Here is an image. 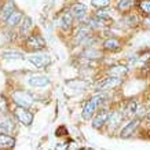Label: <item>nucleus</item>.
Listing matches in <instances>:
<instances>
[{
    "mask_svg": "<svg viewBox=\"0 0 150 150\" xmlns=\"http://www.w3.org/2000/svg\"><path fill=\"white\" fill-rule=\"evenodd\" d=\"M102 100H103V96H102V95L92 96L91 99L86 103L84 109H83V118H84V120H90V118L94 117V116H95V113L98 112L99 105L102 103Z\"/></svg>",
    "mask_w": 150,
    "mask_h": 150,
    "instance_id": "f257e3e1",
    "label": "nucleus"
},
{
    "mask_svg": "<svg viewBox=\"0 0 150 150\" xmlns=\"http://www.w3.org/2000/svg\"><path fill=\"white\" fill-rule=\"evenodd\" d=\"M13 99L18 106H22V108H29V106L33 103L32 94L28 92V91H15V92H13Z\"/></svg>",
    "mask_w": 150,
    "mask_h": 150,
    "instance_id": "f03ea898",
    "label": "nucleus"
},
{
    "mask_svg": "<svg viewBox=\"0 0 150 150\" xmlns=\"http://www.w3.org/2000/svg\"><path fill=\"white\" fill-rule=\"evenodd\" d=\"M14 114H15V117L18 118V121L23 125H30L33 121V113L32 112H29L28 108H22V106H17L15 110H14Z\"/></svg>",
    "mask_w": 150,
    "mask_h": 150,
    "instance_id": "7ed1b4c3",
    "label": "nucleus"
},
{
    "mask_svg": "<svg viewBox=\"0 0 150 150\" xmlns=\"http://www.w3.org/2000/svg\"><path fill=\"white\" fill-rule=\"evenodd\" d=\"M28 50L32 51H40L46 47V40L40 36V35H30L25 41Z\"/></svg>",
    "mask_w": 150,
    "mask_h": 150,
    "instance_id": "20e7f679",
    "label": "nucleus"
},
{
    "mask_svg": "<svg viewBox=\"0 0 150 150\" xmlns=\"http://www.w3.org/2000/svg\"><path fill=\"white\" fill-rule=\"evenodd\" d=\"M121 83H123V79L120 77H113V76H109V77L103 79L102 81H99L98 84H96V88L98 90H113V88H116V87L121 86Z\"/></svg>",
    "mask_w": 150,
    "mask_h": 150,
    "instance_id": "39448f33",
    "label": "nucleus"
},
{
    "mask_svg": "<svg viewBox=\"0 0 150 150\" xmlns=\"http://www.w3.org/2000/svg\"><path fill=\"white\" fill-rule=\"evenodd\" d=\"M110 114H112V112H109V110H106V109H102L100 112H98L96 116L94 117V120H92V127L96 128V129L102 128L105 124H108V121H109V118H110Z\"/></svg>",
    "mask_w": 150,
    "mask_h": 150,
    "instance_id": "423d86ee",
    "label": "nucleus"
},
{
    "mask_svg": "<svg viewBox=\"0 0 150 150\" xmlns=\"http://www.w3.org/2000/svg\"><path fill=\"white\" fill-rule=\"evenodd\" d=\"M29 62L37 69H44L46 66L51 64V58L48 55H43V54H36L29 57Z\"/></svg>",
    "mask_w": 150,
    "mask_h": 150,
    "instance_id": "0eeeda50",
    "label": "nucleus"
},
{
    "mask_svg": "<svg viewBox=\"0 0 150 150\" xmlns=\"http://www.w3.org/2000/svg\"><path fill=\"white\" fill-rule=\"evenodd\" d=\"M139 118H132L127 123V125H124L120 131V138H129L134 135V132L137 131V128L139 127Z\"/></svg>",
    "mask_w": 150,
    "mask_h": 150,
    "instance_id": "6e6552de",
    "label": "nucleus"
},
{
    "mask_svg": "<svg viewBox=\"0 0 150 150\" xmlns=\"http://www.w3.org/2000/svg\"><path fill=\"white\" fill-rule=\"evenodd\" d=\"M123 113H124V117L125 118H132L134 116H137L138 113V102L135 99H131L128 100L125 106L123 109Z\"/></svg>",
    "mask_w": 150,
    "mask_h": 150,
    "instance_id": "1a4fd4ad",
    "label": "nucleus"
},
{
    "mask_svg": "<svg viewBox=\"0 0 150 150\" xmlns=\"http://www.w3.org/2000/svg\"><path fill=\"white\" fill-rule=\"evenodd\" d=\"M103 50L105 51H109V52H116V51H118L120 48H121V41L118 40V39H116V37H110V39H108V40L103 41Z\"/></svg>",
    "mask_w": 150,
    "mask_h": 150,
    "instance_id": "9d476101",
    "label": "nucleus"
},
{
    "mask_svg": "<svg viewBox=\"0 0 150 150\" xmlns=\"http://www.w3.org/2000/svg\"><path fill=\"white\" fill-rule=\"evenodd\" d=\"M70 13H72L73 18L79 19V21H83V18L87 15V7L83 3H77V4H73L72 8H70Z\"/></svg>",
    "mask_w": 150,
    "mask_h": 150,
    "instance_id": "9b49d317",
    "label": "nucleus"
},
{
    "mask_svg": "<svg viewBox=\"0 0 150 150\" xmlns=\"http://www.w3.org/2000/svg\"><path fill=\"white\" fill-rule=\"evenodd\" d=\"M110 76L113 77H120L123 79L125 74L128 73V68L127 66H123V65H114V66H110V69L108 70Z\"/></svg>",
    "mask_w": 150,
    "mask_h": 150,
    "instance_id": "f8f14e48",
    "label": "nucleus"
},
{
    "mask_svg": "<svg viewBox=\"0 0 150 150\" xmlns=\"http://www.w3.org/2000/svg\"><path fill=\"white\" fill-rule=\"evenodd\" d=\"M72 23H73V15L70 11H69V13H64L61 15V18H59V25H61V28L64 29L65 32L72 28Z\"/></svg>",
    "mask_w": 150,
    "mask_h": 150,
    "instance_id": "ddd939ff",
    "label": "nucleus"
},
{
    "mask_svg": "<svg viewBox=\"0 0 150 150\" xmlns=\"http://www.w3.org/2000/svg\"><path fill=\"white\" fill-rule=\"evenodd\" d=\"M134 6H135V0H118L117 10L121 14H128V13H131Z\"/></svg>",
    "mask_w": 150,
    "mask_h": 150,
    "instance_id": "4468645a",
    "label": "nucleus"
},
{
    "mask_svg": "<svg viewBox=\"0 0 150 150\" xmlns=\"http://www.w3.org/2000/svg\"><path fill=\"white\" fill-rule=\"evenodd\" d=\"M29 84L32 87H46L50 84V79L47 76H32L29 79Z\"/></svg>",
    "mask_w": 150,
    "mask_h": 150,
    "instance_id": "2eb2a0df",
    "label": "nucleus"
},
{
    "mask_svg": "<svg viewBox=\"0 0 150 150\" xmlns=\"http://www.w3.org/2000/svg\"><path fill=\"white\" fill-rule=\"evenodd\" d=\"M14 145H15V139L13 137L0 132V149H10Z\"/></svg>",
    "mask_w": 150,
    "mask_h": 150,
    "instance_id": "dca6fc26",
    "label": "nucleus"
},
{
    "mask_svg": "<svg viewBox=\"0 0 150 150\" xmlns=\"http://www.w3.org/2000/svg\"><path fill=\"white\" fill-rule=\"evenodd\" d=\"M14 129V121L11 118H1L0 120V132L1 134H11Z\"/></svg>",
    "mask_w": 150,
    "mask_h": 150,
    "instance_id": "f3484780",
    "label": "nucleus"
},
{
    "mask_svg": "<svg viewBox=\"0 0 150 150\" xmlns=\"http://www.w3.org/2000/svg\"><path fill=\"white\" fill-rule=\"evenodd\" d=\"M137 6L145 17H150V0H138Z\"/></svg>",
    "mask_w": 150,
    "mask_h": 150,
    "instance_id": "a211bd4d",
    "label": "nucleus"
},
{
    "mask_svg": "<svg viewBox=\"0 0 150 150\" xmlns=\"http://www.w3.org/2000/svg\"><path fill=\"white\" fill-rule=\"evenodd\" d=\"M21 19H22V13L21 11H14L8 18L6 19V22H7L8 26H15V25H18L21 22Z\"/></svg>",
    "mask_w": 150,
    "mask_h": 150,
    "instance_id": "6ab92c4d",
    "label": "nucleus"
},
{
    "mask_svg": "<svg viewBox=\"0 0 150 150\" xmlns=\"http://www.w3.org/2000/svg\"><path fill=\"white\" fill-rule=\"evenodd\" d=\"M14 8H15V4H14L13 1H8L7 4L1 8V18L3 19H7L14 13Z\"/></svg>",
    "mask_w": 150,
    "mask_h": 150,
    "instance_id": "aec40b11",
    "label": "nucleus"
},
{
    "mask_svg": "<svg viewBox=\"0 0 150 150\" xmlns=\"http://www.w3.org/2000/svg\"><path fill=\"white\" fill-rule=\"evenodd\" d=\"M124 22L129 25V26H138V23H141V21L138 19V17L134 13H128L124 17Z\"/></svg>",
    "mask_w": 150,
    "mask_h": 150,
    "instance_id": "412c9836",
    "label": "nucleus"
},
{
    "mask_svg": "<svg viewBox=\"0 0 150 150\" xmlns=\"http://www.w3.org/2000/svg\"><path fill=\"white\" fill-rule=\"evenodd\" d=\"M1 57L4 59H22L23 54L22 52H18V51H4Z\"/></svg>",
    "mask_w": 150,
    "mask_h": 150,
    "instance_id": "4be33fe9",
    "label": "nucleus"
},
{
    "mask_svg": "<svg viewBox=\"0 0 150 150\" xmlns=\"http://www.w3.org/2000/svg\"><path fill=\"white\" fill-rule=\"evenodd\" d=\"M91 4L96 8H106L110 4V0H91Z\"/></svg>",
    "mask_w": 150,
    "mask_h": 150,
    "instance_id": "5701e85b",
    "label": "nucleus"
},
{
    "mask_svg": "<svg viewBox=\"0 0 150 150\" xmlns=\"http://www.w3.org/2000/svg\"><path fill=\"white\" fill-rule=\"evenodd\" d=\"M30 28H32V21H30V18H25L23 25H22V33H26Z\"/></svg>",
    "mask_w": 150,
    "mask_h": 150,
    "instance_id": "b1692460",
    "label": "nucleus"
},
{
    "mask_svg": "<svg viewBox=\"0 0 150 150\" xmlns=\"http://www.w3.org/2000/svg\"><path fill=\"white\" fill-rule=\"evenodd\" d=\"M7 109V100L3 95H0V112H4Z\"/></svg>",
    "mask_w": 150,
    "mask_h": 150,
    "instance_id": "393cba45",
    "label": "nucleus"
},
{
    "mask_svg": "<svg viewBox=\"0 0 150 150\" xmlns=\"http://www.w3.org/2000/svg\"><path fill=\"white\" fill-rule=\"evenodd\" d=\"M141 23L145 29H150V17H145V18L141 21Z\"/></svg>",
    "mask_w": 150,
    "mask_h": 150,
    "instance_id": "a878e982",
    "label": "nucleus"
},
{
    "mask_svg": "<svg viewBox=\"0 0 150 150\" xmlns=\"http://www.w3.org/2000/svg\"><path fill=\"white\" fill-rule=\"evenodd\" d=\"M146 118H147V120H149V121H150V110H149V112H147V113H146Z\"/></svg>",
    "mask_w": 150,
    "mask_h": 150,
    "instance_id": "bb28decb",
    "label": "nucleus"
}]
</instances>
